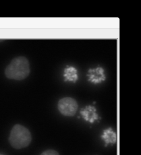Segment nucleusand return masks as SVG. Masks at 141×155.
<instances>
[{
    "label": "nucleus",
    "instance_id": "1",
    "mask_svg": "<svg viewBox=\"0 0 141 155\" xmlns=\"http://www.w3.org/2000/svg\"><path fill=\"white\" fill-rule=\"evenodd\" d=\"M30 72V64L28 60L24 56H19L13 58L7 66L5 74L9 79L22 81L29 76Z\"/></svg>",
    "mask_w": 141,
    "mask_h": 155
},
{
    "label": "nucleus",
    "instance_id": "6",
    "mask_svg": "<svg viewBox=\"0 0 141 155\" xmlns=\"http://www.w3.org/2000/svg\"><path fill=\"white\" fill-rule=\"evenodd\" d=\"M89 73V80L92 83H99L105 79L104 71L101 68L92 70V71H90Z\"/></svg>",
    "mask_w": 141,
    "mask_h": 155
},
{
    "label": "nucleus",
    "instance_id": "9",
    "mask_svg": "<svg viewBox=\"0 0 141 155\" xmlns=\"http://www.w3.org/2000/svg\"></svg>",
    "mask_w": 141,
    "mask_h": 155
},
{
    "label": "nucleus",
    "instance_id": "8",
    "mask_svg": "<svg viewBox=\"0 0 141 155\" xmlns=\"http://www.w3.org/2000/svg\"><path fill=\"white\" fill-rule=\"evenodd\" d=\"M40 155H60L59 153L55 150L49 149L45 150Z\"/></svg>",
    "mask_w": 141,
    "mask_h": 155
},
{
    "label": "nucleus",
    "instance_id": "7",
    "mask_svg": "<svg viewBox=\"0 0 141 155\" xmlns=\"http://www.w3.org/2000/svg\"><path fill=\"white\" fill-rule=\"evenodd\" d=\"M77 70L73 67H69L66 69L65 76L66 79L69 81H76L78 79Z\"/></svg>",
    "mask_w": 141,
    "mask_h": 155
},
{
    "label": "nucleus",
    "instance_id": "5",
    "mask_svg": "<svg viewBox=\"0 0 141 155\" xmlns=\"http://www.w3.org/2000/svg\"><path fill=\"white\" fill-rule=\"evenodd\" d=\"M102 138L104 141L106 146H108L109 144L116 143L117 140L116 134L111 128H109L104 130L102 135Z\"/></svg>",
    "mask_w": 141,
    "mask_h": 155
},
{
    "label": "nucleus",
    "instance_id": "2",
    "mask_svg": "<svg viewBox=\"0 0 141 155\" xmlns=\"http://www.w3.org/2000/svg\"><path fill=\"white\" fill-rule=\"evenodd\" d=\"M32 140L28 129L23 125L16 124L12 128L9 135L11 145L15 149H21L29 145Z\"/></svg>",
    "mask_w": 141,
    "mask_h": 155
},
{
    "label": "nucleus",
    "instance_id": "4",
    "mask_svg": "<svg viewBox=\"0 0 141 155\" xmlns=\"http://www.w3.org/2000/svg\"><path fill=\"white\" fill-rule=\"evenodd\" d=\"M96 111V108L94 106H88L81 110V114L84 120L93 123L98 119V115Z\"/></svg>",
    "mask_w": 141,
    "mask_h": 155
},
{
    "label": "nucleus",
    "instance_id": "3",
    "mask_svg": "<svg viewBox=\"0 0 141 155\" xmlns=\"http://www.w3.org/2000/svg\"><path fill=\"white\" fill-rule=\"evenodd\" d=\"M78 104L75 99L66 97L60 99L57 108L61 114L67 117L74 116L78 110Z\"/></svg>",
    "mask_w": 141,
    "mask_h": 155
}]
</instances>
